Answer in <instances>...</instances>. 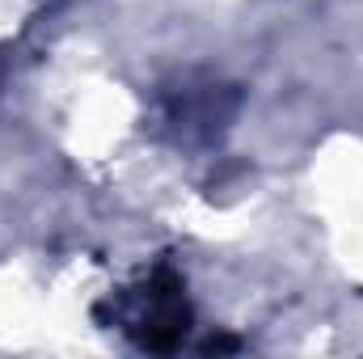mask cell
I'll use <instances>...</instances> for the list:
<instances>
[{
	"mask_svg": "<svg viewBox=\"0 0 363 359\" xmlns=\"http://www.w3.org/2000/svg\"><path fill=\"white\" fill-rule=\"evenodd\" d=\"M97 321L123 330L144 351H174V347H182V338L190 330V304H186V287H182L178 270L157 267L148 270L140 283L114 292L97 309Z\"/></svg>",
	"mask_w": 363,
	"mask_h": 359,
	"instance_id": "obj_1",
	"label": "cell"
},
{
	"mask_svg": "<svg viewBox=\"0 0 363 359\" xmlns=\"http://www.w3.org/2000/svg\"><path fill=\"white\" fill-rule=\"evenodd\" d=\"M241 93L216 77H182L161 93V127L178 140V144H211L228 131V123L237 118Z\"/></svg>",
	"mask_w": 363,
	"mask_h": 359,
	"instance_id": "obj_2",
	"label": "cell"
}]
</instances>
